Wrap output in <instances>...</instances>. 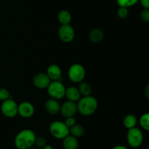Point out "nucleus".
Here are the masks:
<instances>
[{
  "mask_svg": "<svg viewBox=\"0 0 149 149\" xmlns=\"http://www.w3.org/2000/svg\"><path fill=\"white\" fill-rule=\"evenodd\" d=\"M69 79L74 83H80L85 77V69L84 67L79 63L73 64L68 69Z\"/></svg>",
  "mask_w": 149,
  "mask_h": 149,
  "instance_id": "423d86ee",
  "label": "nucleus"
},
{
  "mask_svg": "<svg viewBox=\"0 0 149 149\" xmlns=\"http://www.w3.org/2000/svg\"><path fill=\"white\" fill-rule=\"evenodd\" d=\"M17 106L15 101L12 98L4 100L1 105V111L4 116L7 118H13L17 114Z\"/></svg>",
  "mask_w": 149,
  "mask_h": 149,
  "instance_id": "0eeeda50",
  "label": "nucleus"
},
{
  "mask_svg": "<svg viewBox=\"0 0 149 149\" xmlns=\"http://www.w3.org/2000/svg\"><path fill=\"white\" fill-rule=\"evenodd\" d=\"M34 106L30 102L24 101L17 106V113L23 118H30L34 113Z\"/></svg>",
  "mask_w": 149,
  "mask_h": 149,
  "instance_id": "9d476101",
  "label": "nucleus"
},
{
  "mask_svg": "<svg viewBox=\"0 0 149 149\" xmlns=\"http://www.w3.org/2000/svg\"><path fill=\"white\" fill-rule=\"evenodd\" d=\"M36 135L31 130H23L15 138V146L17 149H28L33 146Z\"/></svg>",
  "mask_w": 149,
  "mask_h": 149,
  "instance_id": "f257e3e1",
  "label": "nucleus"
},
{
  "mask_svg": "<svg viewBox=\"0 0 149 149\" xmlns=\"http://www.w3.org/2000/svg\"><path fill=\"white\" fill-rule=\"evenodd\" d=\"M51 80L46 73H38L33 77V83L38 89H47Z\"/></svg>",
  "mask_w": 149,
  "mask_h": 149,
  "instance_id": "9b49d317",
  "label": "nucleus"
},
{
  "mask_svg": "<svg viewBox=\"0 0 149 149\" xmlns=\"http://www.w3.org/2000/svg\"><path fill=\"white\" fill-rule=\"evenodd\" d=\"M138 1L139 0H116V2L119 7H124L127 8L135 5Z\"/></svg>",
  "mask_w": 149,
  "mask_h": 149,
  "instance_id": "4be33fe9",
  "label": "nucleus"
},
{
  "mask_svg": "<svg viewBox=\"0 0 149 149\" xmlns=\"http://www.w3.org/2000/svg\"><path fill=\"white\" fill-rule=\"evenodd\" d=\"M63 146L64 149H77L79 142L77 138L71 135H68L63 139Z\"/></svg>",
  "mask_w": 149,
  "mask_h": 149,
  "instance_id": "2eb2a0df",
  "label": "nucleus"
},
{
  "mask_svg": "<svg viewBox=\"0 0 149 149\" xmlns=\"http://www.w3.org/2000/svg\"><path fill=\"white\" fill-rule=\"evenodd\" d=\"M49 130L52 137L56 139H63L69 135V128L64 122L61 121H54L49 125Z\"/></svg>",
  "mask_w": 149,
  "mask_h": 149,
  "instance_id": "7ed1b4c3",
  "label": "nucleus"
},
{
  "mask_svg": "<svg viewBox=\"0 0 149 149\" xmlns=\"http://www.w3.org/2000/svg\"><path fill=\"white\" fill-rule=\"evenodd\" d=\"M84 133V129L81 125L75 124L72 127H69V135L75 137V138H80Z\"/></svg>",
  "mask_w": 149,
  "mask_h": 149,
  "instance_id": "6ab92c4d",
  "label": "nucleus"
},
{
  "mask_svg": "<svg viewBox=\"0 0 149 149\" xmlns=\"http://www.w3.org/2000/svg\"><path fill=\"white\" fill-rule=\"evenodd\" d=\"M65 96L68 99V100L75 102V103L81 98V94L78 88L75 87H69L67 89L65 88Z\"/></svg>",
  "mask_w": 149,
  "mask_h": 149,
  "instance_id": "4468645a",
  "label": "nucleus"
},
{
  "mask_svg": "<svg viewBox=\"0 0 149 149\" xmlns=\"http://www.w3.org/2000/svg\"><path fill=\"white\" fill-rule=\"evenodd\" d=\"M60 112L63 117L67 118L70 116H74L77 112V106L75 102L68 101L65 102L61 106Z\"/></svg>",
  "mask_w": 149,
  "mask_h": 149,
  "instance_id": "1a4fd4ad",
  "label": "nucleus"
},
{
  "mask_svg": "<svg viewBox=\"0 0 149 149\" xmlns=\"http://www.w3.org/2000/svg\"><path fill=\"white\" fill-rule=\"evenodd\" d=\"M127 141L130 146L132 148H136L140 147L143 142V134L142 131L136 127L128 129Z\"/></svg>",
  "mask_w": 149,
  "mask_h": 149,
  "instance_id": "20e7f679",
  "label": "nucleus"
},
{
  "mask_svg": "<svg viewBox=\"0 0 149 149\" xmlns=\"http://www.w3.org/2000/svg\"><path fill=\"white\" fill-rule=\"evenodd\" d=\"M46 74H47L51 81H56V80L61 81V79L62 71H61V68H60V66H58L56 64H52V65H49L47 68Z\"/></svg>",
  "mask_w": 149,
  "mask_h": 149,
  "instance_id": "f8f14e48",
  "label": "nucleus"
},
{
  "mask_svg": "<svg viewBox=\"0 0 149 149\" xmlns=\"http://www.w3.org/2000/svg\"><path fill=\"white\" fill-rule=\"evenodd\" d=\"M10 92L5 88H0V100L4 101L7 99L10 98Z\"/></svg>",
  "mask_w": 149,
  "mask_h": 149,
  "instance_id": "393cba45",
  "label": "nucleus"
},
{
  "mask_svg": "<svg viewBox=\"0 0 149 149\" xmlns=\"http://www.w3.org/2000/svg\"><path fill=\"white\" fill-rule=\"evenodd\" d=\"M47 89L48 95L51 98L60 100L65 96V87L62 81L59 80L51 81Z\"/></svg>",
  "mask_w": 149,
  "mask_h": 149,
  "instance_id": "39448f33",
  "label": "nucleus"
},
{
  "mask_svg": "<svg viewBox=\"0 0 149 149\" xmlns=\"http://www.w3.org/2000/svg\"><path fill=\"white\" fill-rule=\"evenodd\" d=\"M123 125L127 129L135 127L137 125V118L133 114H127L123 119Z\"/></svg>",
  "mask_w": 149,
  "mask_h": 149,
  "instance_id": "a211bd4d",
  "label": "nucleus"
},
{
  "mask_svg": "<svg viewBox=\"0 0 149 149\" xmlns=\"http://www.w3.org/2000/svg\"><path fill=\"white\" fill-rule=\"evenodd\" d=\"M112 149H128V148H127L126 146H125L118 145V146H116L113 147Z\"/></svg>",
  "mask_w": 149,
  "mask_h": 149,
  "instance_id": "c85d7f7f",
  "label": "nucleus"
},
{
  "mask_svg": "<svg viewBox=\"0 0 149 149\" xmlns=\"http://www.w3.org/2000/svg\"><path fill=\"white\" fill-rule=\"evenodd\" d=\"M58 18L61 25L69 24L71 20V13L66 10H63L58 13Z\"/></svg>",
  "mask_w": 149,
  "mask_h": 149,
  "instance_id": "f3484780",
  "label": "nucleus"
},
{
  "mask_svg": "<svg viewBox=\"0 0 149 149\" xmlns=\"http://www.w3.org/2000/svg\"><path fill=\"white\" fill-rule=\"evenodd\" d=\"M78 90L79 91L81 95L83 96H88L90 95L92 93V87L88 83L81 81L79 86L78 87Z\"/></svg>",
  "mask_w": 149,
  "mask_h": 149,
  "instance_id": "aec40b11",
  "label": "nucleus"
},
{
  "mask_svg": "<svg viewBox=\"0 0 149 149\" xmlns=\"http://www.w3.org/2000/svg\"><path fill=\"white\" fill-rule=\"evenodd\" d=\"M45 106L47 111L50 114L55 115L60 112L61 105L58 102V100H55L53 98L49 99L46 101Z\"/></svg>",
  "mask_w": 149,
  "mask_h": 149,
  "instance_id": "ddd939ff",
  "label": "nucleus"
},
{
  "mask_svg": "<svg viewBox=\"0 0 149 149\" xmlns=\"http://www.w3.org/2000/svg\"><path fill=\"white\" fill-rule=\"evenodd\" d=\"M146 97L147 99L149 98V86L147 85L146 88Z\"/></svg>",
  "mask_w": 149,
  "mask_h": 149,
  "instance_id": "c756f323",
  "label": "nucleus"
},
{
  "mask_svg": "<svg viewBox=\"0 0 149 149\" xmlns=\"http://www.w3.org/2000/svg\"><path fill=\"white\" fill-rule=\"evenodd\" d=\"M104 33L100 29H94L90 31L89 33V39L93 43H98L103 39Z\"/></svg>",
  "mask_w": 149,
  "mask_h": 149,
  "instance_id": "dca6fc26",
  "label": "nucleus"
},
{
  "mask_svg": "<svg viewBox=\"0 0 149 149\" xmlns=\"http://www.w3.org/2000/svg\"><path fill=\"white\" fill-rule=\"evenodd\" d=\"M141 19L143 22L148 23L149 21V9H143L141 13Z\"/></svg>",
  "mask_w": 149,
  "mask_h": 149,
  "instance_id": "a878e982",
  "label": "nucleus"
},
{
  "mask_svg": "<svg viewBox=\"0 0 149 149\" xmlns=\"http://www.w3.org/2000/svg\"><path fill=\"white\" fill-rule=\"evenodd\" d=\"M77 102V111L83 116H90L97 109V100L91 95L83 96Z\"/></svg>",
  "mask_w": 149,
  "mask_h": 149,
  "instance_id": "f03ea898",
  "label": "nucleus"
},
{
  "mask_svg": "<svg viewBox=\"0 0 149 149\" xmlns=\"http://www.w3.org/2000/svg\"><path fill=\"white\" fill-rule=\"evenodd\" d=\"M64 123H65V125H66V126L69 128V127H72L73 125H75L76 120H75V119H74V116H70V117L66 118V119H65V121Z\"/></svg>",
  "mask_w": 149,
  "mask_h": 149,
  "instance_id": "bb28decb",
  "label": "nucleus"
},
{
  "mask_svg": "<svg viewBox=\"0 0 149 149\" xmlns=\"http://www.w3.org/2000/svg\"><path fill=\"white\" fill-rule=\"evenodd\" d=\"M28 149H39V148H36V147H33V146H32V147H31V148H28Z\"/></svg>",
  "mask_w": 149,
  "mask_h": 149,
  "instance_id": "2f4dec72",
  "label": "nucleus"
},
{
  "mask_svg": "<svg viewBox=\"0 0 149 149\" xmlns=\"http://www.w3.org/2000/svg\"><path fill=\"white\" fill-rule=\"evenodd\" d=\"M143 9H149V0H139Z\"/></svg>",
  "mask_w": 149,
  "mask_h": 149,
  "instance_id": "cd10ccee",
  "label": "nucleus"
},
{
  "mask_svg": "<svg viewBox=\"0 0 149 149\" xmlns=\"http://www.w3.org/2000/svg\"><path fill=\"white\" fill-rule=\"evenodd\" d=\"M129 15V11H128V8L124 7H119L117 10V15L119 18L125 19Z\"/></svg>",
  "mask_w": 149,
  "mask_h": 149,
  "instance_id": "5701e85b",
  "label": "nucleus"
},
{
  "mask_svg": "<svg viewBox=\"0 0 149 149\" xmlns=\"http://www.w3.org/2000/svg\"><path fill=\"white\" fill-rule=\"evenodd\" d=\"M58 36L60 39L65 43L72 42L75 36V31L70 24L61 25L58 29Z\"/></svg>",
  "mask_w": 149,
  "mask_h": 149,
  "instance_id": "6e6552de",
  "label": "nucleus"
},
{
  "mask_svg": "<svg viewBox=\"0 0 149 149\" xmlns=\"http://www.w3.org/2000/svg\"><path fill=\"white\" fill-rule=\"evenodd\" d=\"M41 149H54V148H53V147L52 146L47 145V144H46V145L44 146L42 148H41Z\"/></svg>",
  "mask_w": 149,
  "mask_h": 149,
  "instance_id": "7c9ffc66",
  "label": "nucleus"
},
{
  "mask_svg": "<svg viewBox=\"0 0 149 149\" xmlns=\"http://www.w3.org/2000/svg\"><path fill=\"white\" fill-rule=\"evenodd\" d=\"M139 123L141 127L146 131L149 130V113H143L139 119Z\"/></svg>",
  "mask_w": 149,
  "mask_h": 149,
  "instance_id": "412c9836",
  "label": "nucleus"
},
{
  "mask_svg": "<svg viewBox=\"0 0 149 149\" xmlns=\"http://www.w3.org/2000/svg\"><path fill=\"white\" fill-rule=\"evenodd\" d=\"M47 142L45 138H44L43 137H36L35 138L34 141V144L33 146L36 147L38 148H41L44 146L45 145H46Z\"/></svg>",
  "mask_w": 149,
  "mask_h": 149,
  "instance_id": "b1692460",
  "label": "nucleus"
}]
</instances>
